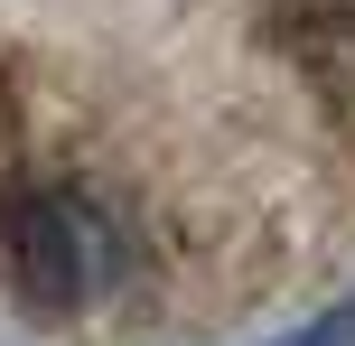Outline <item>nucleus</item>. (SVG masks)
Wrapping results in <instances>:
<instances>
[{
  "label": "nucleus",
  "instance_id": "nucleus-2",
  "mask_svg": "<svg viewBox=\"0 0 355 346\" xmlns=\"http://www.w3.org/2000/svg\"><path fill=\"white\" fill-rule=\"evenodd\" d=\"M355 337V300H337V309H318V318H300L290 337H262V346H346Z\"/></svg>",
  "mask_w": 355,
  "mask_h": 346
},
{
  "label": "nucleus",
  "instance_id": "nucleus-1",
  "mask_svg": "<svg viewBox=\"0 0 355 346\" xmlns=\"http://www.w3.org/2000/svg\"><path fill=\"white\" fill-rule=\"evenodd\" d=\"M131 262H141V243H131L122 206L85 197V187H28L0 206V281L47 318L122 291Z\"/></svg>",
  "mask_w": 355,
  "mask_h": 346
}]
</instances>
